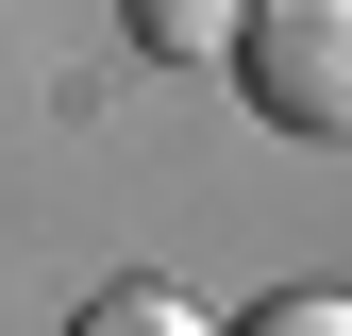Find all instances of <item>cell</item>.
Listing matches in <instances>:
<instances>
[{
  "mask_svg": "<svg viewBox=\"0 0 352 336\" xmlns=\"http://www.w3.org/2000/svg\"><path fill=\"white\" fill-rule=\"evenodd\" d=\"M118 17H135V51H168V67H235V17H252V0H118Z\"/></svg>",
  "mask_w": 352,
  "mask_h": 336,
  "instance_id": "7a4b0ae2",
  "label": "cell"
},
{
  "mask_svg": "<svg viewBox=\"0 0 352 336\" xmlns=\"http://www.w3.org/2000/svg\"><path fill=\"white\" fill-rule=\"evenodd\" d=\"M235 84H252L269 135H352V0H252Z\"/></svg>",
  "mask_w": 352,
  "mask_h": 336,
  "instance_id": "6da1fadb",
  "label": "cell"
},
{
  "mask_svg": "<svg viewBox=\"0 0 352 336\" xmlns=\"http://www.w3.org/2000/svg\"><path fill=\"white\" fill-rule=\"evenodd\" d=\"M252 336H352V286H285V303H252Z\"/></svg>",
  "mask_w": 352,
  "mask_h": 336,
  "instance_id": "3957f363",
  "label": "cell"
}]
</instances>
